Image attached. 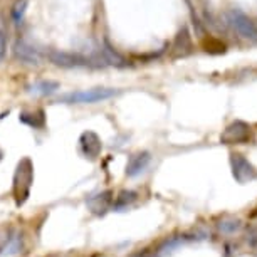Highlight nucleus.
Returning a JSON list of instances; mask_svg holds the SVG:
<instances>
[{
	"label": "nucleus",
	"mask_w": 257,
	"mask_h": 257,
	"mask_svg": "<svg viewBox=\"0 0 257 257\" xmlns=\"http://www.w3.org/2000/svg\"><path fill=\"white\" fill-rule=\"evenodd\" d=\"M34 183V163L32 160L26 157L17 163V168L14 172L12 178V197L16 200V205L21 207L31 197V188Z\"/></svg>",
	"instance_id": "f257e3e1"
},
{
	"label": "nucleus",
	"mask_w": 257,
	"mask_h": 257,
	"mask_svg": "<svg viewBox=\"0 0 257 257\" xmlns=\"http://www.w3.org/2000/svg\"><path fill=\"white\" fill-rule=\"evenodd\" d=\"M118 89L113 88H93V89H84V91H74V93H67L59 98V103L66 104H91L98 103V101L109 99L113 96L118 94Z\"/></svg>",
	"instance_id": "f03ea898"
},
{
	"label": "nucleus",
	"mask_w": 257,
	"mask_h": 257,
	"mask_svg": "<svg viewBox=\"0 0 257 257\" xmlns=\"http://www.w3.org/2000/svg\"><path fill=\"white\" fill-rule=\"evenodd\" d=\"M225 17H227L229 26L234 29V31L239 34L242 39L250 41V42H257V26L245 16L244 12L234 9V11L227 12Z\"/></svg>",
	"instance_id": "7ed1b4c3"
},
{
	"label": "nucleus",
	"mask_w": 257,
	"mask_h": 257,
	"mask_svg": "<svg viewBox=\"0 0 257 257\" xmlns=\"http://www.w3.org/2000/svg\"><path fill=\"white\" fill-rule=\"evenodd\" d=\"M230 167L232 175L239 183H249L257 178V170L254 165L242 155H230Z\"/></svg>",
	"instance_id": "20e7f679"
},
{
	"label": "nucleus",
	"mask_w": 257,
	"mask_h": 257,
	"mask_svg": "<svg viewBox=\"0 0 257 257\" xmlns=\"http://www.w3.org/2000/svg\"><path fill=\"white\" fill-rule=\"evenodd\" d=\"M47 57L52 64L59 66V67H86L91 66V61L88 57L79 56V54H72V52H61V51H49L47 52Z\"/></svg>",
	"instance_id": "39448f33"
},
{
	"label": "nucleus",
	"mask_w": 257,
	"mask_h": 257,
	"mask_svg": "<svg viewBox=\"0 0 257 257\" xmlns=\"http://www.w3.org/2000/svg\"><path fill=\"white\" fill-rule=\"evenodd\" d=\"M250 138V126L244 123V121H234L225 128L222 133V143L232 145V143H245Z\"/></svg>",
	"instance_id": "423d86ee"
},
{
	"label": "nucleus",
	"mask_w": 257,
	"mask_h": 257,
	"mask_svg": "<svg viewBox=\"0 0 257 257\" xmlns=\"http://www.w3.org/2000/svg\"><path fill=\"white\" fill-rule=\"evenodd\" d=\"M79 148L86 158L96 160L101 155L103 143H101V138L94 132H84L79 138Z\"/></svg>",
	"instance_id": "0eeeda50"
},
{
	"label": "nucleus",
	"mask_w": 257,
	"mask_h": 257,
	"mask_svg": "<svg viewBox=\"0 0 257 257\" xmlns=\"http://www.w3.org/2000/svg\"><path fill=\"white\" fill-rule=\"evenodd\" d=\"M14 56L17 57L21 62H26V64H39L41 62V54L36 47H32L31 44H27L26 41L19 39L14 44Z\"/></svg>",
	"instance_id": "6e6552de"
},
{
	"label": "nucleus",
	"mask_w": 257,
	"mask_h": 257,
	"mask_svg": "<svg viewBox=\"0 0 257 257\" xmlns=\"http://www.w3.org/2000/svg\"><path fill=\"white\" fill-rule=\"evenodd\" d=\"M113 200H114L113 192L106 190V192H101V193H98V195L88 198L86 203H88V207L91 208V212L101 215V213H104L111 205H113Z\"/></svg>",
	"instance_id": "1a4fd4ad"
},
{
	"label": "nucleus",
	"mask_w": 257,
	"mask_h": 257,
	"mask_svg": "<svg viewBox=\"0 0 257 257\" xmlns=\"http://www.w3.org/2000/svg\"><path fill=\"white\" fill-rule=\"evenodd\" d=\"M150 160H152V157H150V153L147 152H142V153H137V155H133V157H130L128 165H126V175L132 178L138 177L140 173L145 172V168L148 167Z\"/></svg>",
	"instance_id": "9d476101"
},
{
	"label": "nucleus",
	"mask_w": 257,
	"mask_h": 257,
	"mask_svg": "<svg viewBox=\"0 0 257 257\" xmlns=\"http://www.w3.org/2000/svg\"><path fill=\"white\" fill-rule=\"evenodd\" d=\"M19 121L34 130H42L46 126V113L42 109L36 111H22L19 114Z\"/></svg>",
	"instance_id": "9b49d317"
},
{
	"label": "nucleus",
	"mask_w": 257,
	"mask_h": 257,
	"mask_svg": "<svg viewBox=\"0 0 257 257\" xmlns=\"http://www.w3.org/2000/svg\"><path fill=\"white\" fill-rule=\"evenodd\" d=\"M192 49V41H190V36H188V31L185 27L178 32V36L173 42V52L177 56H187L188 52Z\"/></svg>",
	"instance_id": "f8f14e48"
},
{
	"label": "nucleus",
	"mask_w": 257,
	"mask_h": 257,
	"mask_svg": "<svg viewBox=\"0 0 257 257\" xmlns=\"http://www.w3.org/2000/svg\"><path fill=\"white\" fill-rule=\"evenodd\" d=\"M59 88H61V84L57 81L44 79V81H39L36 84H32L31 88H29V91L36 96H49L52 93H56Z\"/></svg>",
	"instance_id": "ddd939ff"
},
{
	"label": "nucleus",
	"mask_w": 257,
	"mask_h": 257,
	"mask_svg": "<svg viewBox=\"0 0 257 257\" xmlns=\"http://www.w3.org/2000/svg\"><path fill=\"white\" fill-rule=\"evenodd\" d=\"M138 193L137 192H132V190H121L118 193V197H116V200H113V210H123L128 205H132V203L137 200Z\"/></svg>",
	"instance_id": "4468645a"
},
{
	"label": "nucleus",
	"mask_w": 257,
	"mask_h": 257,
	"mask_svg": "<svg viewBox=\"0 0 257 257\" xmlns=\"http://www.w3.org/2000/svg\"><path fill=\"white\" fill-rule=\"evenodd\" d=\"M103 61L104 64H114V66H124L126 61L123 56H119L113 47H109L108 42H104V49H103Z\"/></svg>",
	"instance_id": "2eb2a0df"
},
{
	"label": "nucleus",
	"mask_w": 257,
	"mask_h": 257,
	"mask_svg": "<svg viewBox=\"0 0 257 257\" xmlns=\"http://www.w3.org/2000/svg\"><path fill=\"white\" fill-rule=\"evenodd\" d=\"M203 47H205L207 52H210V54H222V52H225V44H222L220 41H217V39L213 37H208L205 42H203Z\"/></svg>",
	"instance_id": "dca6fc26"
},
{
	"label": "nucleus",
	"mask_w": 257,
	"mask_h": 257,
	"mask_svg": "<svg viewBox=\"0 0 257 257\" xmlns=\"http://www.w3.org/2000/svg\"><path fill=\"white\" fill-rule=\"evenodd\" d=\"M27 11V0H17L16 6L12 7V19L16 24H21L24 16H26Z\"/></svg>",
	"instance_id": "f3484780"
},
{
	"label": "nucleus",
	"mask_w": 257,
	"mask_h": 257,
	"mask_svg": "<svg viewBox=\"0 0 257 257\" xmlns=\"http://www.w3.org/2000/svg\"><path fill=\"white\" fill-rule=\"evenodd\" d=\"M240 227V220L237 219H225L222 220L219 224V230L224 232V234H232V232H235L237 229Z\"/></svg>",
	"instance_id": "a211bd4d"
},
{
	"label": "nucleus",
	"mask_w": 257,
	"mask_h": 257,
	"mask_svg": "<svg viewBox=\"0 0 257 257\" xmlns=\"http://www.w3.org/2000/svg\"><path fill=\"white\" fill-rule=\"evenodd\" d=\"M6 52H7V36L4 31H0V62L6 57Z\"/></svg>",
	"instance_id": "6ab92c4d"
},
{
	"label": "nucleus",
	"mask_w": 257,
	"mask_h": 257,
	"mask_svg": "<svg viewBox=\"0 0 257 257\" xmlns=\"http://www.w3.org/2000/svg\"><path fill=\"white\" fill-rule=\"evenodd\" d=\"M130 257H147V252H142V250H140V252H135V254H132V255H130Z\"/></svg>",
	"instance_id": "aec40b11"
}]
</instances>
